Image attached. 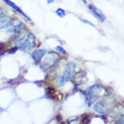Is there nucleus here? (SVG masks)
Listing matches in <instances>:
<instances>
[{
  "mask_svg": "<svg viewBox=\"0 0 124 124\" xmlns=\"http://www.w3.org/2000/svg\"><path fill=\"white\" fill-rule=\"evenodd\" d=\"M75 69V64L73 62H70L68 64L66 67V70L63 74L59 77V79L57 80V85L59 86H63L66 82L68 81L70 78L73 75V73Z\"/></svg>",
  "mask_w": 124,
  "mask_h": 124,
  "instance_id": "obj_1",
  "label": "nucleus"
},
{
  "mask_svg": "<svg viewBox=\"0 0 124 124\" xmlns=\"http://www.w3.org/2000/svg\"><path fill=\"white\" fill-rule=\"evenodd\" d=\"M59 60V55L55 52H50L47 54L46 57L43 61L41 67L43 70H46L55 65Z\"/></svg>",
  "mask_w": 124,
  "mask_h": 124,
  "instance_id": "obj_2",
  "label": "nucleus"
},
{
  "mask_svg": "<svg viewBox=\"0 0 124 124\" xmlns=\"http://www.w3.org/2000/svg\"><path fill=\"white\" fill-rule=\"evenodd\" d=\"M104 90V88L99 85H94L90 87L88 90V101H90L89 104H91L93 103L94 101L97 99L98 98H100V95L102 94V92Z\"/></svg>",
  "mask_w": 124,
  "mask_h": 124,
  "instance_id": "obj_3",
  "label": "nucleus"
},
{
  "mask_svg": "<svg viewBox=\"0 0 124 124\" xmlns=\"http://www.w3.org/2000/svg\"><path fill=\"white\" fill-rule=\"evenodd\" d=\"M36 45V37L33 33H29L22 46V50H30Z\"/></svg>",
  "mask_w": 124,
  "mask_h": 124,
  "instance_id": "obj_4",
  "label": "nucleus"
},
{
  "mask_svg": "<svg viewBox=\"0 0 124 124\" xmlns=\"http://www.w3.org/2000/svg\"><path fill=\"white\" fill-rule=\"evenodd\" d=\"M87 81L86 73L85 71H81L75 73L74 76H73V82H74L76 85H83Z\"/></svg>",
  "mask_w": 124,
  "mask_h": 124,
  "instance_id": "obj_5",
  "label": "nucleus"
},
{
  "mask_svg": "<svg viewBox=\"0 0 124 124\" xmlns=\"http://www.w3.org/2000/svg\"><path fill=\"white\" fill-rule=\"evenodd\" d=\"M88 8H89V9L90 10L92 13L94 14V16L96 17V18H97L100 22H103L105 20V16L104 15L103 13L99 8H98L96 7L93 5H90L89 6H88Z\"/></svg>",
  "mask_w": 124,
  "mask_h": 124,
  "instance_id": "obj_6",
  "label": "nucleus"
},
{
  "mask_svg": "<svg viewBox=\"0 0 124 124\" xmlns=\"http://www.w3.org/2000/svg\"><path fill=\"white\" fill-rule=\"evenodd\" d=\"M46 54V50L43 49H37L32 54V58L33 61H35L36 63H39L42 59V57Z\"/></svg>",
  "mask_w": 124,
  "mask_h": 124,
  "instance_id": "obj_7",
  "label": "nucleus"
},
{
  "mask_svg": "<svg viewBox=\"0 0 124 124\" xmlns=\"http://www.w3.org/2000/svg\"><path fill=\"white\" fill-rule=\"evenodd\" d=\"M94 109L96 112L100 114H105L107 112V108L105 104L103 102H98L94 106Z\"/></svg>",
  "mask_w": 124,
  "mask_h": 124,
  "instance_id": "obj_8",
  "label": "nucleus"
},
{
  "mask_svg": "<svg viewBox=\"0 0 124 124\" xmlns=\"http://www.w3.org/2000/svg\"><path fill=\"white\" fill-rule=\"evenodd\" d=\"M12 19L10 17L3 16L1 18H0V29L6 28L11 24Z\"/></svg>",
  "mask_w": 124,
  "mask_h": 124,
  "instance_id": "obj_9",
  "label": "nucleus"
},
{
  "mask_svg": "<svg viewBox=\"0 0 124 124\" xmlns=\"http://www.w3.org/2000/svg\"><path fill=\"white\" fill-rule=\"evenodd\" d=\"M3 1H4L8 5H9V6H10V7H12V8H14V10H16V11H17V12H19L20 14H22L23 16L24 17V18H26V19H27L28 20H31V19L29 18V17L27 16L26 14H25L24 12H23L22 10H21L20 8H19L16 5L14 4V3L12 2L11 1H10V0H3Z\"/></svg>",
  "mask_w": 124,
  "mask_h": 124,
  "instance_id": "obj_10",
  "label": "nucleus"
},
{
  "mask_svg": "<svg viewBox=\"0 0 124 124\" xmlns=\"http://www.w3.org/2000/svg\"><path fill=\"white\" fill-rule=\"evenodd\" d=\"M25 29V25L23 23L21 22H18L16 25H15L14 27H12V29L9 30L10 31L14 32V33H18V32H21L23 30Z\"/></svg>",
  "mask_w": 124,
  "mask_h": 124,
  "instance_id": "obj_11",
  "label": "nucleus"
},
{
  "mask_svg": "<svg viewBox=\"0 0 124 124\" xmlns=\"http://www.w3.org/2000/svg\"><path fill=\"white\" fill-rule=\"evenodd\" d=\"M56 14L58 15V16L61 17V18H63V17L65 16L66 12L64 11V10L59 8L58 9H57V10H56Z\"/></svg>",
  "mask_w": 124,
  "mask_h": 124,
  "instance_id": "obj_12",
  "label": "nucleus"
},
{
  "mask_svg": "<svg viewBox=\"0 0 124 124\" xmlns=\"http://www.w3.org/2000/svg\"><path fill=\"white\" fill-rule=\"evenodd\" d=\"M56 49H57L59 51H60L61 53H62V54H66V51L65 49H64L62 47H61V46H57V47H56Z\"/></svg>",
  "mask_w": 124,
  "mask_h": 124,
  "instance_id": "obj_13",
  "label": "nucleus"
},
{
  "mask_svg": "<svg viewBox=\"0 0 124 124\" xmlns=\"http://www.w3.org/2000/svg\"><path fill=\"white\" fill-rule=\"evenodd\" d=\"M3 49H4V44H0V55H2L3 52Z\"/></svg>",
  "mask_w": 124,
  "mask_h": 124,
  "instance_id": "obj_14",
  "label": "nucleus"
},
{
  "mask_svg": "<svg viewBox=\"0 0 124 124\" xmlns=\"http://www.w3.org/2000/svg\"><path fill=\"white\" fill-rule=\"evenodd\" d=\"M3 16H5L4 10H3L2 8L0 7V18H1V17H3Z\"/></svg>",
  "mask_w": 124,
  "mask_h": 124,
  "instance_id": "obj_15",
  "label": "nucleus"
},
{
  "mask_svg": "<svg viewBox=\"0 0 124 124\" xmlns=\"http://www.w3.org/2000/svg\"><path fill=\"white\" fill-rule=\"evenodd\" d=\"M81 21H83V22H84V23H88V24H90V25H93L91 23L88 22V21L85 20H82V19H81Z\"/></svg>",
  "mask_w": 124,
  "mask_h": 124,
  "instance_id": "obj_16",
  "label": "nucleus"
},
{
  "mask_svg": "<svg viewBox=\"0 0 124 124\" xmlns=\"http://www.w3.org/2000/svg\"><path fill=\"white\" fill-rule=\"evenodd\" d=\"M54 1V0H47V2L48 3H52Z\"/></svg>",
  "mask_w": 124,
  "mask_h": 124,
  "instance_id": "obj_17",
  "label": "nucleus"
}]
</instances>
